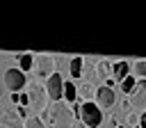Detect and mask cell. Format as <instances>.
<instances>
[{"label":"cell","mask_w":146,"mask_h":128,"mask_svg":"<svg viewBox=\"0 0 146 128\" xmlns=\"http://www.w3.org/2000/svg\"><path fill=\"white\" fill-rule=\"evenodd\" d=\"M64 101H66L68 105H71V103L75 105V101H78V87H75L73 82H66V85H64Z\"/></svg>","instance_id":"obj_15"},{"label":"cell","mask_w":146,"mask_h":128,"mask_svg":"<svg viewBox=\"0 0 146 128\" xmlns=\"http://www.w3.org/2000/svg\"><path fill=\"white\" fill-rule=\"evenodd\" d=\"M116 128H123V126H116Z\"/></svg>","instance_id":"obj_23"},{"label":"cell","mask_w":146,"mask_h":128,"mask_svg":"<svg viewBox=\"0 0 146 128\" xmlns=\"http://www.w3.org/2000/svg\"><path fill=\"white\" fill-rule=\"evenodd\" d=\"M135 87H137V80H135V75H128V78L121 82V91H123V94H128V96L132 94V89H135Z\"/></svg>","instance_id":"obj_17"},{"label":"cell","mask_w":146,"mask_h":128,"mask_svg":"<svg viewBox=\"0 0 146 128\" xmlns=\"http://www.w3.org/2000/svg\"><path fill=\"white\" fill-rule=\"evenodd\" d=\"M82 69H84V57H73L68 62V73H71L73 80H78L82 75Z\"/></svg>","instance_id":"obj_13"},{"label":"cell","mask_w":146,"mask_h":128,"mask_svg":"<svg viewBox=\"0 0 146 128\" xmlns=\"http://www.w3.org/2000/svg\"><path fill=\"white\" fill-rule=\"evenodd\" d=\"M9 98H11V103L21 105V94H9Z\"/></svg>","instance_id":"obj_21"},{"label":"cell","mask_w":146,"mask_h":128,"mask_svg":"<svg viewBox=\"0 0 146 128\" xmlns=\"http://www.w3.org/2000/svg\"><path fill=\"white\" fill-rule=\"evenodd\" d=\"M27 96H30V110H32V112H46V110H48L50 96H48L46 87H43L39 80H34V82L27 85Z\"/></svg>","instance_id":"obj_2"},{"label":"cell","mask_w":146,"mask_h":128,"mask_svg":"<svg viewBox=\"0 0 146 128\" xmlns=\"http://www.w3.org/2000/svg\"><path fill=\"white\" fill-rule=\"evenodd\" d=\"M128 103H130V107H132L135 112H139V114L146 112V80H139V82H137V87H135L132 94L128 96Z\"/></svg>","instance_id":"obj_6"},{"label":"cell","mask_w":146,"mask_h":128,"mask_svg":"<svg viewBox=\"0 0 146 128\" xmlns=\"http://www.w3.org/2000/svg\"><path fill=\"white\" fill-rule=\"evenodd\" d=\"M16 114H18L23 121H27V119H30V117H27V107H25V105H18V107H16Z\"/></svg>","instance_id":"obj_20"},{"label":"cell","mask_w":146,"mask_h":128,"mask_svg":"<svg viewBox=\"0 0 146 128\" xmlns=\"http://www.w3.org/2000/svg\"><path fill=\"white\" fill-rule=\"evenodd\" d=\"M25 128H46V123H43V119H39V117H30V119L25 121Z\"/></svg>","instance_id":"obj_18"},{"label":"cell","mask_w":146,"mask_h":128,"mask_svg":"<svg viewBox=\"0 0 146 128\" xmlns=\"http://www.w3.org/2000/svg\"><path fill=\"white\" fill-rule=\"evenodd\" d=\"M2 85H5L7 91L16 94V91H21V89L27 85V75H25V71H21V69H7L5 75H2Z\"/></svg>","instance_id":"obj_3"},{"label":"cell","mask_w":146,"mask_h":128,"mask_svg":"<svg viewBox=\"0 0 146 128\" xmlns=\"http://www.w3.org/2000/svg\"><path fill=\"white\" fill-rule=\"evenodd\" d=\"M2 128H25V121L16 112H5L2 114Z\"/></svg>","instance_id":"obj_10"},{"label":"cell","mask_w":146,"mask_h":128,"mask_svg":"<svg viewBox=\"0 0 146 128\" xmlns=\"http://www.w3.org/2000/svg\"><path fill=\"white\" fill-rule=\"evenodd\" d=\"M128 75H130V64H128V62H116V64H114V80L123 82Z\"/></svg>","instance_id":"obj_14"},{"label":"cell","mask_w":146,"mask_h":128,"mask_svg":"<svg viewBox=\"0 0 146 128\" xmlns=\"http://www.w3.org/2000/svg\"><path fill=\"white\" fill-rule=\"evenodd\" d=\"M80 121L84 123V128H98L103 123V110L98 107V103H82Z\"/></svg>","instance_id":"obj_4"},{"label":"cell","mask_w":146,"mask_h":128,"mask_svg":"<svg viewBox=\"0 0 146 128\" xmlns=\"http://www.w3.org/2000/svg\"><path fill=\"white\" fill-rule=\"evenodd\" d=\"M14 57L21 62V71H25V73H27V71H32V69H34V55H32V53H16Z\"/></svg>","instance_id":"obj_12"},{"label":"cell","mask_w":146,"mask_h":128,"mask_svg":"<svg viewBox=\"0 0 146 128\" xmlns=\"http://www.w3.org/2000/svg\"><path fill=\"white\" fill-rule=\"evenodd\" d=\"M55 57L52 55H34V69H36V75H39V80H48L50 75H55L57 71H55Z\"/></svg>","instance_id":"obj_5"},{"label":"cell","mask_w":146,"mask_h":128,"mask_svg":"<svg viewBox=\"0 0 146 128\" xmlns=\"http://www.w3.org/2000/svg\"><path fill=\"white\" fill-rule=\"evenodd\" d=\"M139 128H146V112H144L141 119H139Z\"/></svg>","instance_id":"obj_22"},{"label":"cell","mask_w":146,"mask_h":128,"mask_svg":"<svg viewBox=\"0 0 146 128\" xmlns=\"http://www.w3.org/2000/svg\"><path fill=\"white\" fill-rule=\"evenodd\" d=\"M132 73H135V78L146 80V59H137V62H132Z\"/></svg>","instance_id":"obj_16"},{"label":"cell","mask_w":146,"mask_h":128,"mask_svg":"<svg viewBox=\"0 0 146 128\" xmlns=\"http://www.w3.org/2000/svg\"><path fill=\"white\" fill-rule=\"evenodd\" d=\"M94 96H96V89H94L91 82H80V85H78V98H80V101L91 103Z\"/></svg>","instance_id":"obj_11"},{"label":"cell","mask_w":146,"mask_h":128,"mask_svg":"<svg viewBox=\"0 0 146 128\" xmlns=\"http://www.w3.org/2000/svg\"><path fill=\"white\" fill-rule=\"evenodd\" d=\"M64 85H66V82L62 80L59 71L46 80V91H48V96H50V101H52V103H59V101H64Z\"/></svg>","instance_id":"obj_7"},{"label":"cell","mask_w":146,"mask_h":128,"mask_svg":"<svg viewBox=\"0 0 146 128\" xmlns=\"http://www.w3.org/2000/svg\"><path fill=\"white\" fill-rule=\"evenodd\" d=\"M96 75L100 78V80H110V78H114V64L110 62V59H105V57H100L98 62H96Z\"/></svg>","instance_id":"obj_9"},{"label":"cell","mask_w":146,"mask_h":128,"mask_svg":"<svg viewBox=\"0 0 146 128\" xmlns=\"http://www.w3.org/2000/svg\"><path fill=\"white\" fill-rule=\"evenodd\" d=\"M48 114H50V126H52V128H73L75 112H73V107H71L66 101L50 103Z\"/></svg>","instance_id":"obj_1"},{"label":"cell","mask_w":146,"mask_h":128,"mask_svg":"<svg viewBox=\"0 0 146 128\" xmlns=\"http://www.w3.org/2000/svg\"><path fill=\"white\" fill-rule=\"evenodd\" d=\"M96 103H98L100 110H110V107L116 103V91H114L112 87L100 85V87L96 89Z\"/></svg>","instance_id":"obj_8"},{"label":"cell","mask_w":146,"mask_h":128,"mask_svg":"<svg viewBox=\"0 0 146 128\" xmlns=\"http://www.w3.org/2000/svg\"><path fill=\"white\" fill-rule=\"evenodd\" d=\"M139 119H141V114H135V112H128V117H125V121L130 123V126H139Z\"/></svg>","instance_id":"obj_19"}]
</instances>
